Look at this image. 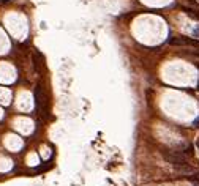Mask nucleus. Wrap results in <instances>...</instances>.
I'll use <instances>...</instances> for the list:
<instances>
[{
  "label": "nucleus",
  "instance_id": "2",
  "mask_svg": "<svg viewBox=\"0 0 199 186\" xmlns=\"http://www.w3.org/2000/svg\"><path fill=\"white\" fill-rule=\"evenodd\" d=\"M169 44L172 46H193V47H199V39H193V38H169L168 39Z\"/></svg>",
  "mask_w": 199,
  "mask_h": 186
},
{
  "label": "nucleus",
  "instance_id": "6",
  "mask_svg": "<svg viewBox=\"0 0 199 186\" xmlns=\"http://www.w3.org/2000/svg\"><path fill=\"white\" fill-rule=\"evenodd\" d=\"M197 90H199V84H197Z\"/></svg>",
  "mask_w": 199,
  "mask_h": 186
},
{
  "label": "nucleus",
  "instance_id": "3",
  "mask_svg": "<svg viewBox=\"0 0 199 186\" xmlns=\"http://www.w3.org/2000/svg\"><path fill=\"white\" fill-rule=\"evenodd\" d=\"M35 104L38 109H41L43 112L47 111V101H46V95L43 92V88H41L40 85L35 88Z\"/></svg>",
  "mask_w": 199,
  "mask_h": 186
},
{
  "label": "nucleus",
  "instance_id": "1",
  "mask_svg": "<svg viewBox=\"0 0 199 186\" xmlns=\"http://www.w3.org/2000/svg\"><path fill=\"white\" fill-rule=\"evenodd\" d=\"M163 156L164 159L169 161L171 164H174V166L180 167V166H187V156L180 151H174V150H164L163 151Z\"/></svg>",
  "mask_w": 199,
  "mask_h": 186
},
{
  "label": "nucleus",
  "instance_id": "5",
  "mask_svg": "<svg viewBox=\"0 0 199 186\" xmlns=\"http://www.w3.org/2000/svg\"><path fill=\"white\" fill-rule=\"evenodd\" d=\"M193 35H194V36H199V27L193 30Z\"/></svg>",
  "mask_w": 199,
  "mask_h": 186
},
{
  "label": "nucleus",
  "instance_id": "7",
  "mask_svg": "<svg viewBox=\"0 0 199 186\" xmlns=\"http://www.w3.org/2000/svg\"><path fill=\"white\" fill-rule=\"evenodd\" d=\"M197 186H199V184H197Z\"/></svg>",
  "mask_w": 199,
  "mask_h": 186
},
{
  "label": "nucleus",
  "instance_id": "4",
  "mask_svg": "<svg viewBox=\"0 0 199 186\" xmlns=\"http://www.w3.org/2000/svg\"><path fill=\"white\" fill-rule=\"evenodd\" d=\"M182 11H183V13H187L190 17H194V19L199 20V14H197V11H196V10H193V8H187V6H182Z\"/></svg>",
  "mask_w": 199,
  "mask_h": 186
}]
</instances>
